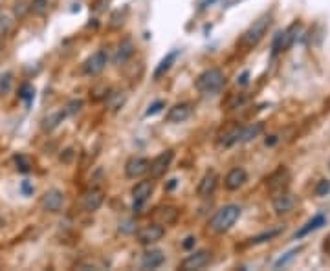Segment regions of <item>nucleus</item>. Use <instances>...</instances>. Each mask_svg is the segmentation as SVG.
<instances>
[{
	"label": "nucleus",
	"instance_id": "1",
	"mask_svg": "<svg viewBox=\"0 0 330 271\" xmlns=\"http://www.w3.org/2000/svg\"><path fill=\"white\" fill-rule=\"evenodd\" d=\"M240 213H242V209L237 203H227V205L220 207L209 220V229L217 235L229 231L235 226V222L240 218Z\"/></svg>",
	"mask_w": 330,
	"mask_h": 271
},
{
	"label": "nucleus",
	"instance_id": "2",
	"mask_svg": "<svg viewBox=\"0 0 330 271\" xmlns=\"http://www.w3.org/2000/svg\"><path fill=\"white\" fill-rule=\"evenodd\" d=\"M270 26H272V15H262V17H259L252 26L248 28L246 32L242 33L239 44L242 46V48H248V50L253 48V46H257L260 40L264 39V35L266 32L270 30Z\"/></svg>",
	"mask_w": 330,
	"mask_h": 271
},
{
	"label": "nucleus",
	"instance_id": "3",
	"mask_svg": "<svg viewBox=\"0 0 330 271\" xmlns=\"http://www.w3.org/2000/svg\"><path fill=\"white\" fill-rule=\"evenodd\" d=\"M226 83V75H224V71L220 70V68H207L204 70L196 77L194 81V86H196V90L200 92V94H215V92H219L222 86Z\"/></svg>",
	"mask_w": 330,
	"mask_h": 271
},
{
	"label": "nucleus",
	"instance_id": "4",
	"mask_svg": "<svg viewBox=\"0 0 330 271\" xmlns=\"http://www.w3.org/2000/svg\"><path fill=\"white\" fill-rule=\"evenodd\" d=\"M173 160H175V150L169 149V150H163V152H160V154L156 156L154 160L150 162V165H149L150 178H152V180L162 178V176L169 170V167H171Z\"/></svg>",
	"mask_w": 330,
	"mask_h": 271
},
{
	"label": "nucleus",
	"instance_id": "5",
	"mask_svg": "<svg viewBox=\"0 0 330 271\" xmlns=\"http://www.w3.org/2000/svg\"><path fill=\"white\" fill-rule=\"evenodd\" d=\"M163 235H165L163 224L156 222V224H149V226H143L142 229H138L136 240L142 245H150V244H156L158 240H162Z\"/></svg>",
	"mask_w": 330,
	"mask_h": 271
},
{
	"label": "nucleus",
	"instance_id": "6",
	"mask_svg": "<svg viewBox=\"0 0 330 271\" xmlns=\"http://www.w3.org/2000/svg\"><path fill=\"white\" fill-rule=\"evenodd\" d=\"M107 63H109V55L105 50H97L96 53H92L90 57L83 63V73L84 75H90V77H96L101 71L107 68Z\"/></svg>",
	"mask_w": 330,
	"mask_h": 271
},
{
	"label": "nucleus",
	"instance_id": "7",
	"mask_svg": "<svg viewBox=\"0 0 330 271\" xmlns=\"http://www.w3.org/2000/svg\"><path fill=\"white\" fill-rule=\"evenodd\" d=\"M299 30H301V24L293 22L288 30L279 32L277 35H275V39H273V52L277 53V52H285V50H288V48L295 42V39H297Z\"/></svg>",
	"mask_w": 330,
	"mask_h": 271
},
{
	"label": "nucleus",
	"instance_id": "8",
	"mask_svg": "<svg viewBox=\"0 0 330 271\" xmlns=\"http://www.w3.org/2000/svg\"><path fill=\"white\" fill-rule=\"evenodd\" d=\"M152 191H154V183L150 180L138 181L136 185L132 187V205H134V211L142 209L143 203L150 198Z\"/></svg>",
	"mask_w": 330,
	"mask_h": 271
},
{
	"label": "nucleus",
	"instance_id": "9",
	"mask_svg": "<svg viewBox=\"0 0 330 271\" xmlns=\"http://www.w3.org/2000/svg\"><path fill=\"white\" fill-rule=\"evenodd\" d=\"M149 165H150L149 160H145L142 156H132V158H129L127 163H125V176L130 178V180L142 178L143 174L149 172Z\"/></svg>",
	"mask_w": 330,
	"mask_h": 271
},
{
	"label": "nucleus",
	"instance_id": "10",
	"mask_svg": "<svg viewBox=\"0 0 330 271\" xmlns=\"http://www.w3.org/2000/svg\"><path fill=\"white\" fill-rule=\"evenodd\" d=\"M65 205V194L61 193L59 189H50L42 194L40 198V207L44 209L46 213H59Z\"/></svg>",
	"mask_w": 330,
	"mask_h": 271
},
{
	"label": "nucleus",
	"instance_id": "11",
	"mask_svg": "<svg viewBox=\"0 0 330 271\" xmlns=\"http://www.w3.org/2000/svg\"><path fill=\"white\" fill-rule=\"evenodd\" d=\"M211 260V253L206 251V249H200V251H194L193 255H189L187 258L182 260L180 268L183 271H194V270H202L206 268Z\"/></svg>",
	"mask_w": 330,
	"mask_h": 271
},
{
	"label": "nucleus",
	"instance_id": "12",
	"mask_svg": "<svg viewBox=\"0 0 330 271\" xmlns=\"http://www.w3.org/2000/svg\"><path fill=\"white\" fill-rule=\"evenodd\" d=\"M103 202H105L103 191H101L99 187H92L83 194V198H81V205H83L84 211H88V213H96L97 209L103 205Z\"/></svg>",
	"mask_w": 330,
	"mask_h": 271
},
{
	"label": "nucleus",
	"instance_id": "13",
	"mask_svg": "<svg viewBox=\"0 0 330 271\" xmlns=\"http://www.w3.org/2000/svg\"><path fill=\"white\" fill-rule=\"evenodd\" d=\"M219 181H220L219 172H215V170L206 172L204 178L200 180V183H198V187H196L198 196H200V198H207V196H211V194L217 191V187H219Z\"/></svg>",
	"mask_w": 330,
	"mask_h": 271
},
{
	"label": "nucleus",
	"instance_id": "14",
	"mask_svg": "<svg viewBox=\"0 0 330 271\" xmlns=\"http://www.w3.org/2000/svg\"><path fill=\"white\" fill-rule=\"evenodd\" d=\"M246 181H248L246 170L242 167H235L231 169L226 174V178H224V187H226L227 191H239Z\"/></svg>",
	"mask_w": 330,
	"mask_h": 271
},
{
	"label": "nucleus",
	"instance_id": "15",
	"mask_svg": "<svg viewBox=\"0 0 330 271\" xmlns=\"http://www.w3.org/2000/svg\"><path fill=\"white\" fill-rule=\"evenodd\" d=\"M191 114H193L191 104L189 103H178V104H175L173 108H169L165 119H167L169 123H183L191 117Z\"/></svg>",
	"mask_w": 330,
	"mask_h": 271
},
{
	"label": "nucleus",
	"instance_id": "16",
	"mask_svg": "<svg viewBox=\"0 0 330 271\" xmlns=\"http://www.w3.org/2000/svg\"><path fill=\"white\" fill-rule=\"evenodd\" d=\"M295 205V196L290 193H279L275 198H273V211L277 214H286L290 213Z\"/></svg>",
	"mask_w": 330,
	"mask_h": 271
},
{
	"label": "nucleus",
	"instance_id": "17",
	"mask_svg": "<svg viewBox=\"0 0 330 271\" xmlns=\"http://www.w3.org/2000/svg\"><path fill=\"white\" fill-rule=\"evenodd\" d=\"M165 262V255L160 249H150V251H145L142 255V268L143 270H156Z\"/></svg>",
	"mask_w": 330,
	"mask_h": 271
},
{
	"label": "nucleus",
	"instance_id": "18",
	"mask_svg": "<svg viewBox=\"0 0 330 271\" xmlns=\"http://www.w3.org/2000/svg\"><path fill=\"white\" fill-rule=\"evenodd\" d=\"M327 224V218H325V214H316L312 220H308L306 224H304L299 231H295V235H293V238H303V237H306V235H310V233L317 231V229H321V227Z\"/></svg>",
	"mask_w": 330,
	"mask_h": 271
},
{
	"label": "nucleus",
	"instance_id": "19",
	"mask_svg": "<svg viewBox=\"0 0 330 271\" xmlns=\"http://www.w3.org/2000/svg\"><path fill=\"white\" fill-rule=\"evenodd\" d=\"M178 55H180V50H173L171 53H167L165 57L160 61V65L156 66L154 73H152V77H154V81H158V79H162L165 73H167L169 70H171V66L176 63V59H178Z\"/></svg>",
	"mask_w": 330,
	"mask_h": 271
},
{
	"label": "nucleus",
	"instance_id": "20",
	"mask_svg": "<svg viewBox=\"0 0 330 271\" xmlns=\"http://www.w3.org/2000/svg\"><path fill=\"white\" fill-rule=\"evenodd\" d=\"M264 130V125L262 123H253V125H248V127H240L239 129V143H248L253 141L255 137H259Z\"/></svg>",
	"mask_w": 330,
	"mask_h": 271
},
{
	"label": "nucleus",
	"instance_id": "21",
	"mask_svg": "<svg viewBox=\"0 0 330 271\" xmlns=\"http://www.w3.org/2000/svg\"><path fill=\"white\" fill-rule=\"evenodd\" d=\"M132 53H134V44H132V40L130 39H125L119 42L117 46V52H116V57H114V63L116 65H123L127 63L130 57H132Z\"/></svg>",
	"mask_w": 330,
	"mask_h": 271
},
{
	"label": "nucleus",
	"instance_id": "22",
	"mask_svg": "<svg viewBox=\"0 0 330 271\" xmlns=\"http://www.w3.org/2000/svg\"><path fill=\"white\" fill-rule=\"evenodd\" d=\"M154 216L158 218L160 224H163V226H167V224H175L176 220H178V209L173 207V205L160 207V209H156Z\"/></svg>",
	"mask_w": 330,
	"mask_h": 271
},
{
	"label": "nucleus",
	"instance_id": "23",
	"mask_svg": "<svg viewBox=\"0 0 330 271\" xmlns=\"http://www.w3.org/2000/svg\"><path fill=\"white\" fill-rule=\"evenodd\" d=\"M239 129H240V127H233L231 130H227V132H224V134L220 136L219 147L229 149V147L237 145V143H239Z\"/></svg>",
	"mask_w": 330,
	"mask_h": 271
},
{
	"label": "nucleus",
	"instance_id": "24",
	"mask_svg": "<svg viewBox=\"0 0 330 271\" xmlns=\"http://www.w3.org/2000/svg\"><path fill=\"white\" fill-rule=\"evenodd\" d=\"M66 117L65 110H61V112H55V114H50L48 117H44L42 119V129L46 130V132H52L53 129H57L59 125L63 123V119Z\"/></svg>",
	"mask_w": 330,
	"mask_h": 271
},
{
	"label": "nucleus",
	"instance_id": "25",
	"mask_svg": "<svg viewBox=\"0 0 330 271\" xmlns=\"http://www.w3.org/2000/svg\"><path fill=\"white\" fill-rule=\"evenodd\" d=\"M281 231H283V229L277 227V229H270V231H264V233H260V235H255L253 238H250V244H262V242H270L272 238L279 237Z\"/></svg>",
	"mask_w": 330,
	"mask_h": 271
},
{
	"label": "nucleus",
	"instance_id": "26",
	"mask_svg": "<svg viewBox=\"0 0 330 271\" xmlns=\"http://www.w3.org/2000/svg\"><path fill=\"white\" fill-rule=\"evenodd\" d=\"M11 86H13V73H11V71H6V73L0 77V96L9 94Z\"/></svg>",
	"mask_w": 330,
	"mask_h": 271
},
{
	"label": "nucleus",
	"instance_id": "27",
	"mask_svg": "<svg viewBox=\"0 0 330 271\" xmlns=\"http://www.w3.org/2000/svg\"><path fill=\"white\" fill-rule=\"evenodd\" d=\"M33 96H35V88H33L32 84H22L19 90V99H22V101H26L28 104L33 101Z\"/></svg>",
	"mask_w": 330,
	"mask_h": 271
},
{
	"label": "nucleus",
	"instance_id": "28",
	"mask_svg": "<svg viewBox=\"0 0 330 271\" xmlns=\"http://www.w3.org/2000/svg\"><path fill=\"white\" fill-rule=\"evenodd\" d=\"M15 165H17V170H19V172H30V169H32V162L22 154L15 156Z\"/></svg>",
	"mask_w": 330,
	"mask_h": 271
},
{
	"label": "nucleus",
	"instance_id": "29",
	"mask_svg": "<svg viewBox=\"0 0 330 271\" xmlns=\"http://www.w3.org/2000/svg\"><path fill=\"white\" fill-rule=\"evenodd\" d=\"M35 15H44L46 9H48V0H32V6H30Z\"/></svg>",
	"mask_w": 330,
	"mask_h": 271
},
{
	"label": "nucleus",
	"instance_id": "30",
	"mask_svg": "<svg viewBox=\"0 0 330 271\" xmlns=\"http://www.w3.org/2000/svg\"><path fill=\"white\" fill-rule=\"evenodd\" d=\"M81 108H83V101H81V99H72L70 103L66 104L65 114L66 116H73V114H77Z\"/></svg>",
	"mask_w": 330,
	"mask_h": 271
},
{
	"label": "nucleus",
	"instance_id": "31",
	"mask_svg": "<svg viewBox=\"0 0 330 271\" xmlns=\"http://www.w3.org/2000/svg\"><path fill=\"white\" fill-rule=\"evenodd\" d=\"M301 251V247H297V249H292V251H288L285 255V257H281L277 260V262H275V268H281V266H286L288 264V262H290V260H293V257H295V255H297V253Z\"/></svg>",
	"mask_w": 330,
	"mask_h": 271
},
{
	"label": "nucleus",
	"instance_id": "32",
	"mask_svg": "<svg viewBox=\"0 0 330 271\" xmlns=\"http://www.w3.org/2000/svg\"><path fill=\"white\" fill-rule=\"evenodd\" d=\"M329 193H330V181L329 180L317 181V185H316V196H327Z\"/></svg>",
	"mask_w": 330,
	"mask_h": 271
},
{
	"label": "nucleus",
	"instance_id": "33",
	"mask_svg": "<svg viewBox=\"0 0 330 271\" xmlns=\"http://www.w3.org/2000/svg\"><path fill=\"white\" fill-rule=\"evenodd\" d=\"M163 106H165V101H154L152 104H149V108H147V112H145V116H154V114H158Z\"/></svg>",
	"mask_w": 330,
	"mask_h": 271
},
{
	"label": "nucleus",
	"instance_id": "34",
	"mask_svg": "<svg viewBox=\"0 0 330 271\" xmlns=\"http://www.w3.org/2000/svg\"><path fill=\"white\" fill-rule=\"evenodd\" d=\"M33 191H35V187H33V183L30 180H24L20 183V193L24 194V196H32Z\"/></svg>",
	"mask_w": 330,
	"mask_h": 271
},
{
	"label": "nucleus",
	"instance_id": "35",
	"mask_svg": "<svg viewBox=\"0 0 330 271\" xmlns=\"http://www.w3.org/2000/svg\"><path fill=\"white\" fill-rule=\"evenodd\" d=\"M109 2L110 0H96V2H94V6H92V11H96V13L105 11V9L109 7Z\"/></svg>",
	"mask_w": 330,
	"mask_h": 271
},
{
	"label": "nucleus",
	"instance_id": "36",
	"mask_svg": "<svg viewBox=\"0 0 330 271\" xmlns=\"http://www.w3.org/2000/svg\"><path fill=\"white\" fill-rule=\"evenodd\" d=\"M119 231L123 233H136V226H134V222L132 220H125L123 224H119Z\"/></svg>",
	"mask_w": 330,
	"mask_h": 271
},
{
	"label": "nucleus",
	"instance_id": "37",
	"mask_svg": "<svg viewBox=\"0 0 330 271\" xmlns=\"http://www.w3.org/2000/svg\"><path fill=\"white\" fill-rule=\"evenodd\" d=\"M72 158H73V150H72V149H66V150H65V154H61V162L70 163V162H72Z\"/></svg>",
	"mask_w": 330,
	"mask_h": 271
},
{
	"label": "nucleus",
	"instance_id": "38",
	"mask_svg": "<svg viewBox=\"0 0 330 271\" xmlns=\"http://www.w3.org/2000/svg\"><path fill=\"white\" fill-rule=\"evenodd\" d=\"M194 242H196V238H194V237H187V238H185V242H183V247H185V249H191V247L194 245Z\"/></svg>",
	"mask_w": 330,
	"mask_h": 271
},
{
	"label": "nucleus",
	"instance_id": "39",
	"mask_svg": "<svg viewBox=\"0 0 330 271\" xmlns=\"http://www.w3.org/2000/svg\"><path fill=\"white\" fill-rule=\"evenodd\" d=\"M275 143H277V136H270V139L266 137V145H270V147H272V145H275Z\"/></svg>",
	"mask_w": 330,
	"mask_h": 271
},
{
	"label": "nucleus",
	"instance_id": "40",
	"mask_svg": "<svg viewBox=\"0 0 330 271\" xmlns=\"http://www.w3.org/2000/svg\"><path fill=\"white\" fill-rule=\"evenodd\" d=\"M248 77H250V73H248V71H244V73L240 75V84H246L248 83Z\"/></svg>",
	"mask_w": 330,
	"mask_h": 271
},
{
	"label": "nucleus",
	"instance_id": "41",
	"mask_svg": "<svg viewBox=\"0 0 330 271\" xmlns=\"http://www.w3.org/2000/svg\"><path fill=\"white\" fill-rule=\"evenodd\" d=\"M175 187H176V180H171L169 181V185H167V191H173Z\"/></svg>",
	"mask_w": 330,
	"mask_h": 271
}]
</instances>
